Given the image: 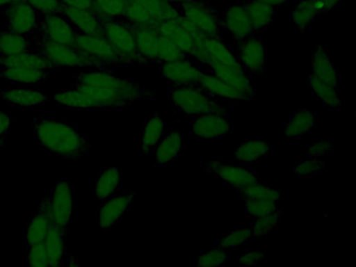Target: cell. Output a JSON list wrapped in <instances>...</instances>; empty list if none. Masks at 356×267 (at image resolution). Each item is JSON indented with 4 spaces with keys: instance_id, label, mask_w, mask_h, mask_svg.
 Returning <instances> with one entry per match:
<instances>
[{
    "instance_id": "1",
    "label": "cell",
    "mask_w": 356,
    "mask_h": 267,
    "mask_svg": "<svg viewBox=\"0 0 356 267\" xmlns=\"http://www.w3.org/2000/svg\"><path fill=\"white\" fill-rule=\"evenodd\" d=\"M72 88L87 98L89 108L123 106L134 100L155 97V92L104 69L72 75Z\"/></svg>"
},
{
    "instance_id": "2",
    "label": "cell",
    "mask_w": 356,
    "mask_h": 267,
    "mask_svg": "<svg viewBox=\"0 0 356 267\" xmlns=\"http://www.w3.org/2000/svg\"><path fill=\"white\" fill-rule=\"evenodd\" d=\"M31 129L36 140L48 152L67 159H77L89 152V141L66 122L32 117Z\"/></svg>"
},
{
    "instance_id": "3",
    "label": "cell",
    "mask_w": 356,
    "mask_h": 267,
    "mask_svg": "<svg viewBox=\"0 0 356 267\" xmlns=\"http://www.w3.org/2000/svg\"><path fill=\"white\" fill-rule=\"evenodd\" d=\"M203 45L206 56L204 65L211 69L213 75L243 93L248 99L254 97L251 81L239 61L222 40L206 38Z\"/></svg>"
},
{
    "instance_id": "4",
    "label": "cell",
    "mask_w": 356,
    "mask_h": 267,
    "mask_svg": "<svg viewBox=\"0 0 356 267\" xmlns=\"http://www.w3.org/2000/svg\"><path fill=\"white\" fill-rule=\"evenodd\" d=\"M168 92L173 105L185 115L217 114L225 116L227 114L226 107L197 86L172 85Z\"/></svg>"
},
{
    "instance_id": "5",
    "label": "cell",
    "mask_w": 356,
    "mask_h": 267,
    "mask_svg": "<svg viewBox=\"0 0 356 267\" xmlns=\"http://www.w3.org/2000/svg\"><path fill=\"white\" fill-rule=\"evenodd\" d=\"M36 53L47 59L55 67L92 66L106 67L101 61L79 51L74 47L53 42L42 35L34 38Z\"/></svg>"
},
{
    "instance_id": "6",
    "label": "cell",
    "mask_w": 356,
    "mask_h": 267,
    "mask_svg": "<svg viewBox=\"0 0 356 267\" xmlns=\"http://www.w3.org/2000/svg\"><path fill=\"white\" fill-rule=\"evenodd\" d=\"M102 23L104 36L113 46L124 64L145 63L138 54L134 34L127 21L110 19Z\"/></svg>"
},
{
    "instance_id": "7",
    "label": "cell",
    "mask_w": 356,
    "mask_h": 267,
    "mask_svg": "<svg viewBox=\"0 0 356 267\" xmlns=\"http://www.w3.org/2000/svg\"><path fill=\"white\" fill-rule=\"evenodd\" d=\"M181 14L208 38L222 39V22L217 10L204 1L188 0L181 5Z\"/></svg>"
},
{
    "instance_id": "8",
    "label": "cell",
    "mask_w": 356,
    "mask_h": 267,
    "mask_svg": "<svg viewBox=\"0 0 356 267\" xmlns=\"http://www.w3.org/2000/svg\"><path fill=\"white\" fill-rule=\"evenodd\" d=\"M72 46L88 56L101 61L106 66L124 64L104 35L84 34L76 31Z\"/></svg>"
},
{
    "instance_id": "9",
    "label": "cell",
    "mask_w": 356,
    "mask_h": 267,
    "mask_svg": "<svg viewBox=\"0 0 356 267\" xmlns=\"http://www.w3.org/2000/svg\"><path fill=\"white\" fill-rule=\"evenodd\" d=\"M156 29L161 35L173 42L188 57L195 58L199 63H205L204 41L197 40L177 19L163 22Z\"/></svg>"
},
{
    "instance_id": "10",
    "label": "cell",
    "mask_w": 356,
    "mask_h": 267,
    "mask_svg": "<svg viewBox=\"0 0 356 267\" xmlns=\"http://www.w3.org/2000/svg\"><path fill=\"white\" fill-rule=\"evenodd\" d=\"M135 7L147 27L154 28L163 22L177 19L181 15L168 0H126Z\"/></svg>"
},
{
    "instance_id": "11",
    "label": "cell",
    "mask_w": 356,
    "mask_h": 267,
    "mask_svg": "<svg viewBox=\"0 0 356 267\" xmlns=\"http://www.w3.org/2000/svg\"><path fill=\"white\" fill-rule=\"evenodd\" d=\"M51 199L54 223L65 234L74 207L71 185L66 179H60L54 183Z\"/></svg>"
},
{
    "instance_id": "12",
    "label": "cell",
    "mask_w": 356,
    "mask_h": 267,
    "mask_svg": "<svg viewBox=\"0 0 356 267\" xmlns=\"http://www.w3.org/2000/svg\"><path fill=\"white\" fill-rule=\"evenodd\" d=\"M200 165L237 191L258 181V177L252 170L242 166L227 165L218 161H200Z\"/></svg>"
},
{
    "instance_id": "13",
    "label": "cell",
    "mask_w": 356,
    "mask_h": 267,
    "mask_svg": "<svg viewBox=\"0 0 356 267\" xmlns=\"http://www.w3.org/2000/svg\"><path fill=\"white\" fill-rule=\"evenodd\" d=\"M7 31L25 35L36 29L38 22L35 10L23 0L7 6L5 12Z\"/></svg>"
},
{
    "instance_id": "14",
    "label": "cell",
    "mask_w": 356,
    "mask_h": 267,
    "mask_svg": "<svg viewBox=\"0 0 356 267\" xmlns=\"http://www.w3.org/2000/svg\"><path fill=\"white\" fill-rule=\"evenodd\" d=\"M238 61L241 66L254 75L263 72L266 61V49L262 39L251 35L236 42Z\"/></svg>"
},
{
    "instance_id": "15",
    "label": "cell",
    "mask_w": 356,
    "mask_h": 267,
    "mask_svg": "<svg viewBox=\"0 0 356 267\" xmlns=\"http://www.w3.org/2000/svg\"><path fill=\"white\" fill-rule=\"evenodd\" d=\"M35 30L53 42L70 46L73 45L76 34L74 26L60 13L45 16Z\"/></svg>"
},
{
    "instance_id": "16",
    "label": "cell",
    "mask_w": 356,
    "mask_h": 267,
    "mask_svg": "<svg viewBox=\"0 0 356 267\" xmlns=\"http://www.w3.org/2000/svg\"><path fill=\"white\" fill-rule=\"evenodd\" d=\"M161 76L173 86H197L202 74L191 59L179 60L161 63Z\"/></svg>"
},
{
    "instance_id": "17",
    "label": "cell",
    "mask_w": 356,
    "mask_h": 267,
    "mask_svg": "<svg viewBox=\"0 0 356 267\" xmlns=\"http://www.w3.org/2000/svg\"><path fill=\"white\" fill-rule=\"evenodd\" d=\"M53 220L51 195L43 196L27 225L26 248L44 241Z\"/></svg>"
},
{
    "instance_id": "18",
    "label": "cell",
    "mask_w": 356,
    "mask_h": 267,
    "mask_svg": "<svg viewBox=\"0 0 356 267\" xmlns=\"http://www.w3.org/2000/svg\"><path fill=\"white\" fill-rule=\"evenodd\" d=\"M192 134L203 139L219 138L231 131V122L225 116L206 114L197 116L191 124Z\"/></svg>"
},
{
    "instance_id": "19",
    "label": "cell",
    "mask_w": 356,
    "mask_h": 267,
    "mask_svg": "<svg viewBox=\"0 0 356 267\" xmlns=\"http://www.w3.org/2000/svg\"><path fill=\"white\" fill-rule=\"evenodd\" d=\"M222 26L230 33L236 42L254 33L243 4L230 5L226 10Z\"/></svg>"
},
{
    "instance_id": "20",
    "label": "cell",
    "mask_w": 356,
    "mask_h": 267,
    "mask_svg": "<svg viewBox=\"0 0 356 267\" xmlns=\"http://www.w3.org/2000/svg\"><path fill=\"white\" fill-rule=\"evenodd\" d=\"M60 14L80 33L103 35L102 23L92 10H81L62 6Z\"/></svg>"
},
{
    "instance_id": "21",
    "label": "cell",
    "mask_w": 356,
    "mask_h": 267,
    "mask_svg": "<svg viewBox=\"0 0 356 267\" xmlns=\"http://www.w3.org/2000/svg\"><path fill=\"white\" fill-rule=\"evenodd\" d=\"M134 34L138 54L145 63H158L160 33L156 29L130 24Z\"/></svg>"
},
{
    "instance_id": "22",
    "label": "cell",
    "mask_w": 356,
    "mask_h": 267,
    "mask_svg": "<svg viewBox=\"0 0 356 267\" xmlns=\"http://www.w3.org/2000/svg\"><path fill=\"white\" fill-rule=\"evenodd\" d=\"M134 192L116 197L99 208L98 222L102 229H111L124 214L134 200Z\"/></svg>"
},
{
    "instance_id": "23",
    "label": "cell",
    "mask_w": 356,
    "mask_h": 267,
    "mask_svg": "<svg viewBox=\"0 0 356 267\" xmlns=\"http://www.w3.org/2000/svg\"><path fill=\"white\" fill-rule=\"evenodd\" d=\"M310 72L321 81L337 88L338 73L328 54L321 44L316 45L312 55Z\"/></svg>"
},
{
    "instance_id": "24",
    "label": "cell",
    "mask_w": 356,
    "mask_h": 267,
    "mask_svg": "<svg viewBox=\"0 0 356 267\" xmlns=\"http://www.w3.org/2000/svg\"><path fill=\"white\" fill-rule=\"evenodd\" d=\"M0 67H30L44 70L55 68L51 63L38 54L30 51L21 52L10 55H0Z\"/></svg>"
},
{
    "instance_id": "25",
    "label": "cell",
    "mask_w": 356,
    "mask_h": 267,
    "mask_svg": "<svg viewBox=\"0 0 356 267\" xmlns=\"http://www.w3.org/2000/svg\"><path fill=\"white\" fill-rule=\"evenodd\" d=\"M197 87L207 94H212L232 101H240L248 98L239 90L227 84L214 75L202 72Z\"/></svg>"
},
{
    "instance_id": "26",
    "label": "cell",
    "mask_w": 356,
    "mask_h": 267,
    "mask_svg": "<svg viewBox=\"0 0 356 267\" xmlns=\"http://www.w3.org/2000/svg\"><path fill=\"white\" fill-rule=\"evenodd\" d=\"M65 235L53 220L43 241L49 266L59 267L63 264L65 252Z\"/></svg>"
},
{
    "instance_id": "27",
    "label": "cell",
    "mask_w": 356,
    "mask_h": 267,
    "mask_svg": "<svg viewBox=\"0 0 356 267\" xmlns=\"http://www.w3.org/2000/svg\"><path fill=\"white\" fill-rule=\"evenodd\" d=\"M0 99L17 106H37L49 99L40 91L26 89L0 90Z\"/></svg>"
},
{
    "instance_id": "28",
    "label": "cell",
    "mask_w": 356,
    "mask_h": 267,
    "mask_svg": "<svg viewBox=\"0 0 356 267\" xmlns=\"http://www.w3.org/2000/svg\"><path fill=\"white\" fill-rule=\"evenodd\" d=\"M255 32H261L268 26L275 17V6L256 0L243 4Z\"/></svg>"
},
{
    "instance_id": "29",
    "label": "cell",
    "mask_w": 356,
    "mask_h": 267,
    "mask_svg": "<svg viewBox=\"0 0 356 267\" xmlns=\"http://www.w3.org/2000/svg\"><path fill=\"white\" fill-rule=\"evenodd\" d=\"M322 11L323 6L321 2L316 0H302L292 9L291 19L297 28L303 33Z\"/></svg>"
},
{
    "instance_id": "30",
    "label": "cell",
    "mask_w": 356,
    "mask_h": 267,
    "mask_svg": "<svg viewBox=\"0 0 356 267\" xmlns=\"http://www.w3.org/2000/svg\"><path fill=\"white\" fill-rule=\"evenodd\" d=\"M164 130V119L159 113L152 114L143 128L141 149L144 156L156 147L163 136Z\"/></svg>"
},
{
    "instance_id": "31",
    "label": "cell",
    "mask_w": 356,
    "mask_h": 267,
    "mask_svg": "<svg viewBox=\"0 0 356 267\" xmlns=\"http://www.w3.org/2000/svg\"><path fill=\"white\" fill-rule=\"evenodd\" d=\"M49 70L30 67H4L0 70V78L21 84H33L50 78Z\"/></svg>"
},
{
    "instance_id": "32",
    "label": "cell",
    "mask_w": 356,
    "mask_h": 267,
    "mask_svg": "<svg viewBox=\"0 0 356 267\" xmlns=\"http://www.w3.org/2000/svg\"><path fill=\"white\" fill-rule=\"evenodd\" d=\"M183 145L182 136L179 131H171L162 138L156 149V163L165 165L176 158Z\"/></svg>"
},
{
    "instance_id": "33",
    "label": "cell",
    "mask_w": 356,
    "mask_h": 267,
    "mask_svg": "<svg viewBox=\"0 0 356 267\" xmlns=\"http://www.w3.org/2000/svg\"><path fill=\"white\" fill-rule=\"evenodd\" d=\"M120 172L115 166L104 169L96 181L94 194L100 203L104 202L119 187Z\"/></svg>"
},
{
    "instance_id": "34",
    "label": "cell",
    "mask_w": 356,
    "mask_h": 267,
    "mask_svg": "<svg viewBox=\"0 0 356 267\" xmlns=\"http://www.w3.org/2000/svg\"><path fill=\"white\" fill-rule=\"evenodd\" d=\"M315 124L316 117L309 109L300 110L291 117L283 132L288 138L298 137L313 129Z\"/></svg>"
},
{
    "instance_id": "35",
    "label": "cell",
    "mask_w": 356,
    "mask_h": 267,
    "mask_svg": "<svg viewBox=\"0 0 356 267\" xmlns=\"http://www.w3.org/2000/svg\"><path fill=\"white\" fill-rule=\"evenodd\" d=\"M270 152L269 144L261 139H253L242 143L234 153L236 159L245 163H251Z\"/></svg>"
},
{
    "instance_id": "36",
    "label": "cell",
    "mask_w": 356,
    "mask_h": 267,
    "mask_svg": "<svg viewBox=\"0 0 356 267\" xmlns=\"http://www.w3.org/2000/svg\"><path fill=\"white\" fill-rule=\"evenodd\" d=\"M126 0H92V10L101 22L123 18Z\"/></svg>"
},
{
    "instance_id": "37",
    "label": "cell",
    "mask_w": 356,
    "mask_h": 267,
    "mask_svg": "<svg viewBox=\"0 0 356 267\" xmlns=\"http://www.w3.org/2000/svg\"><path fill=\"white\" fill-rule=\"evenodd\" d=\"M307 81L314 94L326 106L332 107L342 106L341 100L337 92V88L321 81L310 72L307 76Z\"/></svg>"
},
{
    "instance_id": "38",
    "label": "cell",
    "mask_w": 356,
    "mask_h": 267,
    "mask_svg": "<svg viewBox=\"0 0 356 267\" xmlns=\"http://www.w3.org/2000/svg\"><path fill=\"white\" fill-rule=\"evenodd\" d=\"M31 43L24 35L9 31L0 32V55L30 51Z\"/></svg>"
},
{
    "instance_id": "39",
    "label": "cell",
    "mask_w": 356,
    "mask_h": 267,
    "mask_svg": "<svg viewBox=\"0 0 356 267\" xmlns=\"http://www.w3.org/2000/svg\"><path fill=\"white\" fill-rule=\"evenodd\" d=\"M238 191L243 200H264L277 202L281 195L279 190L266 186L259 181L243 186Z\"/></svg>"
},
{
    "instance_id": "40",
    "label": "cell",
    "mask_w": 356,
    "mask_h": 267,
    "mask_svg": "<svg viewBox=\"0 0 356 267\" xmlns=\"http://www.w3.org/2000/svg\"><path fill=\"white\" fill-rule=\"evenodd\" d=\"M191 59L170 40L160 33L158 51V63Z\"/></svg>"
},
{
    "instance_id": "41",
    "label": "cell",
    "mask_w": 356,
    "mask_h": 267,
    "mask_svg": "<svg viewBox=\"0 0 356 267\" xmlns=\"http://www.w3.org/2000/svg\"><path fill=\"white\" fill-rule=\"evenodd\" d=\"M282 209H276L273 212L256 218L252 229V237L261 238L267 235L279 223Z\"/></svg>"
},
{
    "instance_id": "42",
    "label": "cell",
    "mask_w": 356,
    "mask_h": 267,
    "mask_svg": "<svg viewBox=\"0 0 356 267\" xmlns=\"http://www.w3.org/2000/svg\"><path fill=\"white\" fill-rule=\"evenodd\" d=\"M252 237V229L250 227L238 228L227 233L218 240V247L227 250L236 248Z\"/></svg>"
},
{
    "instance_id": "43",
    "label": "cell",
    "mask_w": 356,
    "mask_h": 267,
    "mask_svg": "<svg viewBox=\"0 0 356 267\" xmlns=\"http://www.w3.org/2000/svg\"><path fill=\"white\" fill-rule=\"evenodd\" d=\"M27 249L26 266L28 267L49 266L47 254L43 241L31 245Z\"/></svg>"
},
{
    "instance_id": "44",
    "label": "cell",
    "mask_w": 356,
    "mask_h": 267,
    "mask_svg": "<svg viewBox=\"0 0 356 267\" xmlns=\"http://www.w3.org/2000/svg\"><path fill=\"white\" fill-rule=\"evenodd\" d=\"M227 261V252L219 247L209 250L197 257V264L201 267L220 266Z\"/></svg>"
},
{
    "instance_id": "45",
    "label": "cell",
    "mask_w": 356,
    "mask_h": 267,
    "mask_svg": "<svg viewBox=\"0 0 356 267\" xmlns=\"http://www.w3.org/2000/svg\"><path fill=\"white\" fill-rule=\"evenodd\" d=\"M244 201L248 213L255 218L269 214L277 209L276 202L272 200H247Z\"/></svg>"
},
{
    "instance_id": "46",
    "label": "cell",
    "mask_w": 356,
    "mask_h": 267,
    "mask_svg": "<svg viewBox=\"0 0 356 267\" xmlns=\"http://www.w3.org/2000/svg\"><path fill=\"white\" fill-rule=\"evenodd\" d=\"M35 12L45 16L60 13L62 4L59 0H23Z\"/></svg>"
},
{
    "instance_id": "47",
    "label": "cell",
    "mask_w": 356,
    "mask_h": 267,
    "mask_svg": "<svg viewBox=\"0 0 356 267\" xmlns=\"http://www.w3.org/2000/svg\"><path fill=\"white\" fill-rule=\"evenodd\" d=\"M325 167L324 161L312 160L304 161L294 166L293 172L299 176L303 177L310 174L320 172Z\"/></svg>"
},
{
    "instance_id": "48",
    "label": "cell",
    "mask_w": 356,
    "mask_h": 267,
    "mask_svg": "<svg viewBox=\"0 0 356 267\" xmlns=\"http://www.w3.org/2000/svg\"><path fill=\"white\" fill-rule=\"evenodd\" d=\"M332 150V145L329 140L315 143L309 146L307 153L312 158H318L329 154Z\"/></svg>"
},
{
    "instance_id": "49",
    "label": "cell",
    "mask_w": 356,
    "mask_h": 267,
    "mask_svg": "<svg viewBox=\"0 0 356 267\" xmlns=\"http://www.w3.org/2000/svg\"><path fill=\"white\" fill-rule=\"evenodd\" d=\"M264 257L261 252L251 251L242 254L238 259V262L241 266H252L257 264Z\"/></svg>"
},
{
    "instance_id": "50",
    "label": "cell",
    "mask_w": 356,
    "mask_h": 267,
    "mask_svg": "<svg viewBox=\"0 0 356 267\" xmlns=\"http://www.w3.org/2000/svg\"><path fill=\"white\" fill-rule=\"evenodd\" d=\"M62 6L81 9L92 10V0H59Z\"/></svg>"
},
{
    "instance_id": "51",
    "label": "cell",
    "mask_w": 356,
    "mask_h": 267,
    "mask_svg": "<svg viewBox=\"0 0 356 267\" xmlns=\"http://www.w3.org/2000/svg\"><path fill=\"white\" fill-rule=\"evenodd\" d=\"M12 124V119L10 115L3 111H0V138H3Z\"/></svg>"
},
{
    "instance_id": "52",
    "label": "cell",
    "mask_w": 356,
    "mask_h": 267,
    "mask_svg": "<svg viewBox=\"0 0 356 267\" xmlns=\"http://www.w3.org/2000/svg\"><path fill=\"white\" fill-rule=\"evenodd\" d=\"M323 6V11L328 12L332 10L341 0H316Z\"/></svg>"
},
{
    "instance_id": "53",
    "label": "cell",
    "mask_w": 356,
    "mask_h": 267,
    "mask_svg": "<svg viewBox=\"0 0 356 267\" xmlns=\"http://www.w3.org/2000/svg\"><path fill=\"white\" fill-rule=\"evenodd\" d=\"M273 6H280L282 3L289 1L290 0H256Z\"/></svg>"
},
{
    "instance_id": "54",
    "label": "cell",
    "mask_w": 356,
    "mask_h": 267,
    "mask_svg": "<svg viewBox=\"0 0 356 267\" xmlns=\"http://www.w3.org/2000/svg\"><path fill=\"white\" fill-rule=\"evenodd\" d=\"M17 0H0V8L8 6Z\"/></svg>"
},
{
    "instance_id": "55",
    "label": "cell",
    "mask_w": 356,
    "mask_h": 267,
    "mask_svg": "<svg viewBox=\"0 0 356 267\" xmlns=\"http://www.w3.org/2000/svg\"><path fill=\"white\" fill-rule=\"evenodd\" d=\"M168 1H169L170 2H171L172 3H173L175 5L177 4V5L181 6L183 3L186 2L188 0H168Z\"/></svg>"
},
{
    "instance_id": "56",
    "label": "cell",
    "mask_w": 356,
    "mask_h": 267,
    "mask_svg": "<svg viewBox=\"0 0 356 267\" xmlns=\"http://www.w3.org/2000/svg\"><path fill=\"white\" fill-rule=\"evenodd\" d=\"M4 140L3 138H0V148L3 145Z\"/></svg>"
}]
</instances>
